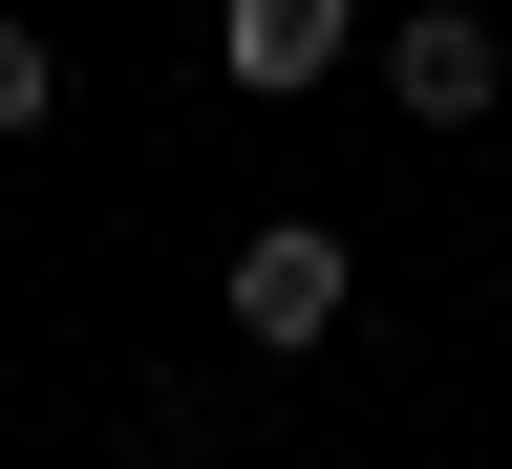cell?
<instances>
[{"mask_svg": "<svg viewBox=\"0 0 512 469\" xmlns=\"http://www.w3.org/2000/svg\"><path fill=\"white\" fill-rule=\"evenodd\" d=\"M214 320H235L256 363H320V342L363 320V256L320 235V214H256V235H235V278H214Z\"/></svg>", "mask_w": 512, "mask_h": 469, "instance_id": "obj_1", "label": "cell"}, {"mask_svg": "<svg viewBox=\"0 0 512 469\" xmlns=\"http://www.w3.org/2000/svg\"><path fill=\"white\" fill-rule=\"evenodd\" d=\"M363 64H384V107H406V128H491V107H512V22H470V0L363 22Z\"/></svg>", "mask_w": 512, "mask_h": 469, "instance_id": "obj_2", "label": "cell"}, {"mask_svg": "<svg viewBox=\"0 0 512 469\" xmlns=\"http://www.w3.org/2000/svg\"><path fill=\"white\" fill-rule=\"evenodd\" d=\"M342 64H363L342 0H235V22H214V86L235 107H299V86H342Z\"/></svg>", "mask_w": 512, "mask_h": 469, "instance_id": "obj_3", "label": "cell"}, {"mask_svg": "<svg viewBox=\"0 0 512 469\" xmlns=\"http://www.w3.org/2000/svg\"><path fill=\"white\" fill-rule=\"evenodd\" d=\"M64 107V64H43V22H0V128H43Z\"/></svg>", "mask_w": 512, "mask_h": 469, "instance_id": "obj_4", "label": "cell"}]
</instances>
